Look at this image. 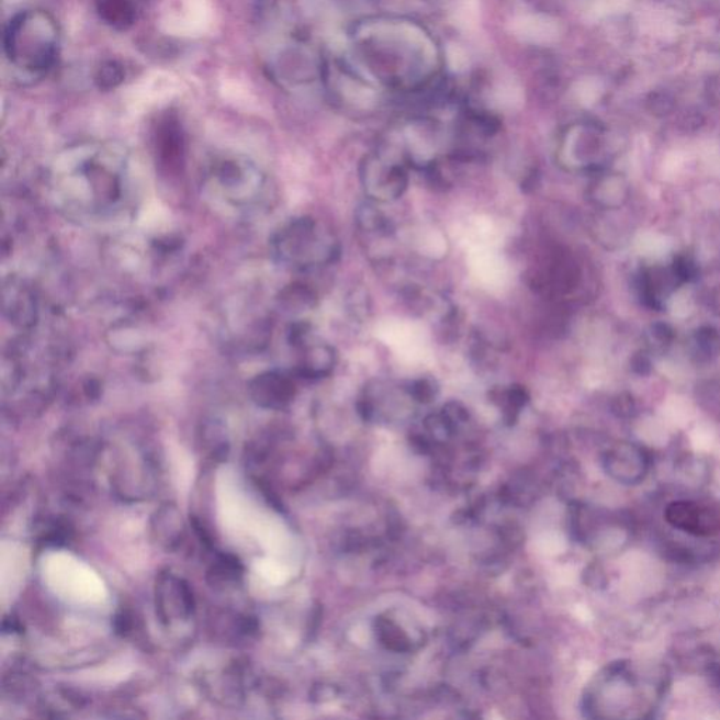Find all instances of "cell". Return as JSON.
Masks as SVG:
<instances>
[{"label":"cell","instance_id":"cell-1","mask_svg":"<svg viewBox=\"0 0 720 720\" xmlns=\"http://www.w3.org/2000/svg\"><path fill=\"white\" fill-rule=\"evenodd\" d=\"M49 199L68 222L82 227H126L143 204L144 180L133 154L116 143L71 145L54 158Z\"/></svg>","mask_w":720,"mask_h":720},{"label":"cell","instance_id":"cell-2","mask_svg":"<svg viewBox=\"0 0 720 720\" xmlns=\"http://www.w3.org/2000/svg\"><path fill=\"white\" fill-rule=\"evenodd\" d=\"M672 674L653 660H618L595 675L583 698L592 719H652L666 699Z\"/></svg>","mask_w":720,"mask_h":720},{"label":"cell","instance_id":"cell-3","mask_svg":"<svg viewBox=\"0 0 720 720\" xmlns=\"http://www.w3.org/2000/svg\"><path fill=\"white\" fill-rule=\"evenodd\" d=\"M202 192L210 206L234 218L261 214L274 198L268 175L241 155H225L210 162L202 175Z\"/></svg>","mask_w":720,"mask_h":720},{"label":"cell","instance_id":"cell-4","mask_svg":"<svg viewBox=\"0 0 720 720\" xmlns=\"http://www.w3.org/2000/svg\"><path fill=\"white\" fill-rule=\"evenodd\" d=\"M270 247L283 267L302 272L328 267L341 255V245L331 229L308 216L284 223L273 234Z\"/></svg>","mask_w":720,"mask_h":720},{"label":"cell","instance_id":"cell-5","mask_svg":"<svg viewBox=\"0 0 720 720\" xmlns=\"http://www.w3.org/2000/svg\"><path fill=\"white\" fill-rule=\"evenodd\" d=\"M614 147L605 130L597 126L570 128L559 151V164L572 173L597 175L611 168Z\"/></svg>","mask_w":720,"mask_h":720},{"label":"cell","instance_id":"cell-6","mask_svg":"<svg viewBox=\"0 0 720 720\" xmlns=\"http://www.w3.org/2000/svg\"><path fill=\"white\" fill-rule=\"evenodd\" d=\"M155 609L164 627L187 623L196 611V598L187 580L164 570L155 580Z\"/></svg>","mask_w":720,"mask_h":720},{"label":"cell","instance_id":"cell-7","mask_svg":"<svg viewBox=\"0 0 720 720\" xmlns=\"http://www.w3.org/2000/svg\"><path fill=\"white\" fill-rule=\"evenodd\" d=\"M572 528L574 537L580 542L592 544L595 548L612 550L627 542L628 527L621 519L603 509H593L576 505L572 513Z\"/></svg>","mask_w":720,"mask_h":720},{"label":"cell","instance_id":"cell-8","mask_svg":"<svg viewBox=\"0 0 720 720\" xmlns=\"http://www.w3.org/2000/svg\"><path fill=\"white\" fill-rule=\"evenodd\" d=\"M664 519L675 531L694 539H713L720 533L719 509L697 499H675L664 509Z\"/></svg>","mask_w":720,"mask_h":720},{"label":"cell","instance_id":"cell-9","mask_svg":"<svg viewBox=\"0 0 720 720\" xmlns=\"http://www.w3.org/2000/svg\"><path fill=\"white\" fill-rule=\"evenodd\" d=\"M605 474L625 487L642 484L652 470V457L642 445L630 441L614 443L603 453Z\"/></svg>","mask_w":720,"mask_h":720},{"label":"cell","instance_id":"cell-10","mask_svg":"<svg viewBox=\"0 0 720 720\" xmlns=\"http://www.w3.org/2000/svg\"><path fill=\"white\" fill-rule=\"evenodd\" d=\"M360 184L372 202L392 203L407 192L409 177L403 165L368 158L360 168Z\"/></svg>","mask_w":720,"mask_h":720},{"label":"cell","instance_id":"cell-11","mask_svg":"<svg viewBox=\"0 0 720 720\" xmlns=\"http://www.w3.org/2000/svg\"><path fill=\"white\" fill-rule=\"evenodd\" d=\"M248 392L258 407L279 412L289 407L296 397V383L288 373L268 370L251 380Z\"/></svg>","mask_w":720,"mask_h":720},{"label":"cell","instance_id":"cell-12","mask_svg":"<svg viewBox=\"0 0 720 720\" xmlns=\"http://www.w3.org/2000/svg\"><path fill=\"white\" fill-rule=\"evenodd\" d=\"M632 194V187L623 173L607 171L594 175L588 184L587 199L595 209L601 212H618L627 206Z\"/></svg>","mask_w":720,"mask_h":720},{"label":"cell","instance_id":"cell-13","mask_svg":"<svg viewBox=\"0 0 720 720\" xmlns=\"http://www.w3.org/2000/svg\"><path fill=\"white\" fill-rule=\"evenodd\" d=\"M293 348L297 349L294 374L300 379L319 380L331 376L338 363V353L328 344L313 342L310 337Z\"/></svg>","mask_w":720,"mask_h":720},{"label":"cell","instance_id":"cell-14","mask_svg":"<svg viewBox=\"0 0 720 720\" xmlns=\"http://www.w3.org/2000/svg\"><path fill=\"white\" fill-rule=\"evenodd\" d=\"M682 286L675 279L672 269L662 267H652L642 270L640 273L638 290L644 306L653 310H663L670 297L673 296L675 289Z\"/></svg>","mask_w":720,"mask_h":720},{"label":"cell","instance_id":"cell-15","mask_svg":"<svg viewBox=\"0 0 720 720\" xmlns=\"http://www.w3.org/2000/svg\"><path fill=\"white\" fill-rule=\"evenodd\" d=\"M149 533H151L153 542L165 552H173L182 544L184 521L177 505L164 503L153 514Z\"/></svg>","mask_w":720,"mask_h":720},{"label":"cell","instance_id":"cell-16","mask_svg":"<svg viewBox=\"0 0 720 720\" xmlns=\"http://www.w3.org/2000/svg\"><path fill=\"white\" fill-rule=\"evenodd\" d=\"M513 32L521 42L544 45L558 38L559 26L543 14H524L514 20Z\"/></svg>","mask_w":720,"mask_h":720},{"label":"cell","instance_id":"cell-17","mask_svg":"<svg viewBox=\"0 0 720 720\" xmlns=\"http://www.w3.org/2000/svg\"><path fill=\"white\" fill-rule=\"evenodd\" d=\"M360 233L373 235L378 238H389L394 234V224L386 214L373 206L364 204L357 210L355 214Z\"/></svg>","mask_w":720,"mask_h":720},{"label":"cell","instance_id":"cell-18","mask_svg":"<svg viewBox=\"0 0 720 720\" xmlns=\"http://www.w3.org/2000/svg\"><path fill=\"white\" fill-rule=\"evenodd\" d=\"M492 400L502 408L505 421L514 424L517 421L525 405L528 404L529 394L527 389L519 386V384H514V386L509 387L494 389Z\"/></svg>","mask_w":720,"mask_h":720},{"label":"cell","instance_id":"cell-19","mask_svg":"<svg viewBox=\"0 0 720 720\" xmlns=\"http://www.w3.org/2000/svg\"><path fill=\"white\" fill-rule=\"evenodd\" d=\"M244 567L234 554L218 553L209 569L207 580L214 587H228L241 580Z\"/></svg>","mask_w":720,"mask_h":720},{"label":"cell","instance_id":"cell-20","mask_svg":"<svg viewBox=\"0 0 720 720\" xmlns=\"http://www.w3.org/2000/svg\"><path fill=\"white\" fill-rule=\"evenodd\" d=\"M376 633L380 643L393 650V652L404 653L412 650V640H409L407 633L393 619L379 618L376 621Z\"/></svg>","mask_w":720,"mask_h":720},{"label":"cell","instance_id":"cell-21","mask_svg":"<svg viewBox=\"0 0 720 720\" xmlns=\"http://www.w3.org/2000/svg\"><path fill=\"white\" fill-rule=\"evenodd\" d=\"M71 524L61 517L44 518L38 524V540L45 544H65L72 538Z\"/></svg>","mask_w":720,"mask_h":720},{"label":"cell","instance_id":"cell-22","mask_svg":"<svg viewBox=\"0 0 720 720\" xmlns=\"http://www.w3.org/2000/svg\"><path fill=\"white\" fill-rule=\"evenodd\" d=\"M694 345L699 358H715L720 351V335L712 327L699 328L694 335Z\"/></svg>","mask_w":720,"mask_h":720},{"label":"cell","instance_id":"cell-23","mask_svg":"<svg viewBox=\"0 0 720 720\" xmlns=\"http://www.w3.org/2000/svg\"><path fill=\"white\" fill-rule=\"evenodd\" d=\"M670 269H672L679 284L691 283L695 279H698V263L691 255L678 254L677 257H674Z\"/></svg>","mask_w":720,"mask_h":720},{"label":"cell","instance_id":"cell-24","mask_svg":"<svg viewBox=\"0 0 720 720\" xmlns=\"http://www.w3.org/2000/svg\"><path fill=\"white\" fill-rule=\"evenodd\" d=\"M405 387H407L409 396H412L414 403L419 404L432 403L439 393L438 384L431 378H419L413 380V382Z\"/></svg>","mask_w":720,"mask_h":720},{"label":"cell","instance_id":"cell-25","mask_svg":"<svg viewBox=\"0 0 720 720\" xmlns=\"http://www.w3.org/2000/svg\"><path fill=\"white\" fill-rule=\"evenodd\" d=\"M495 97L502 104H508V106H515V104L522 102V90L514 82H503L499 85L497 90H495Z\"/></svg>","mask_w":720,"mask_h":720},{"label":"cell","instance_id":"cell-26","mask_svg":"<svg viewBox=\"0 0 720 720\" xmlns=\"http://www.w3.org/2000/svg\"><path fill=\"white\" fill-rule=\"evenodd\" d=\"M113 625L116 632L123 638L132 637L134 629H137V621H135L134 614L130 611H120L114 617Z\"/></svg>","mask_w":720,"mask_h":720},{"label":"cell","instance_id":"cell-27","mask_svg":"<svg viewBox=\"0 0 720 720\" xmlns=\"http://www.w3.org/2000/svg\"><path fill=\"white\" fill-rule=\"evenodd\" d=\"M448 58L450 67L457 69V71H462V69L466 68V54H464L462 48L457 47V45H452V47L448 48Z\"/></svg>","mask_w":720,"mask_h":720},{"label":"cell","instance_id":"cell-28","mask_svg":"<svg viewBox=\"0 0 720 720\" xmlns=\"http://www.w3.org/2000/svg\"><path fill=\"white\" fill-rule=\"evenodd\" d=\"M22 623L16 618H9L3 622L4 632H22Z\"/></svg>","mask_w":720,"mask_h":720}]
</instances>
